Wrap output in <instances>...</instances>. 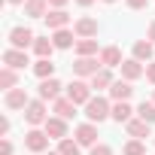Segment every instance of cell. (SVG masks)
Listing matches in <instances>:
<instances>
[{
    "label": "cell",
    "mask_w": 155,
    "mask_h": 155,
    "mask_svg": "<svg viewBox=\"0 0 155 155\" xmlns=\"http://www.w3.org/2000/svg\"><path fill=\"white\" fill-rule=\"evenodd\" d=\"M15 82H18V76H15V70H12V67H3V70H0V88L12 91V88H18Z\"/></svg>",
    "instance_id": "23"
},
{
    "label": "cell",
    "mask_w": 155,
    "mask_h": 155,
    "mask_svg": "<svg viewBox=\"0 0 155 155\" xmlns=\"http://www.w3.org/2000/svg\"><path fill=\"white\" fill-rule=\"evenodd\" d=\"M137 116H140L143 122H149V125H155V101H143V104L137 107Z\"/></svg>",
    "instance_id": "26"
},
{
    "label": "cell",
    "mask_w": 155,
    "mask_h": 155,
    "mask_svg": "<svg viewBox=\"0 0 155 155\" xmlns=\"http://www.w3.org/2000/svg\"><path fill=\"white\" fill-rule=\"evenodd\" d=\"M125 128H128V134H131L134 140H143V137H152V125H149V122H143V119H131V122H128Z\"/></svg>",
    "instance_id": "15"
},
{
    "label": "cell",
    "mask_w": 155,
    "mask_h": 155,
    "mask_svg": "<svg viewBox=\"0 0 155 155\" xmlns=\"http://www.w3.org/2000/svg\"><path fill=\"white\" fill-rule=\"evenodd\" d=\"M49 140H52V137H49L46 131H28V134H25V146H28L31 152H37V155L49 146Z\"/></svg>",
    "instance_id": "6"
},
{
    "label": "cell",
    "mask_w": 155,
    "mask_h": 155,
    "mask_svg": "<svg viewBox=\"0 0 155 155\" xmlns=\"http://www.w3.org/2000/svg\"><path fill=\"white\" fill-rule=\"evenodd\" d=\"M76 3H79V6H91V3H94V0H76Z\"/></svg>",
    "instance_id": "38"
},
{
    "label": "cell",
    "mask_w": 155,
    "mask_h": 155,
    "mask_svg": "<svg viewBox=\"0 0 155 155\" xmlns=\"http://www.w3.org/2000/svg\"><path fill=\"white\" fill-rule=\"evenodd\" d=\"M34 52H37L40 58H52V52H55V43H52V40H46V37H37V43H34Z\"/></svg>",
    "instance_id": "25"
},
{
    "label": "cell",
    "mask_w": 155,
    "mask_h": 155,
    "mask_svg": "<svg viewBox=\"0 0 155 155\" xmlns=\"http://www.w3.org/2000/svg\"><path fill=\"white\" fill-rule=\"evenodd\" d=\"M73 31H76L79 40H94V37H97V21H94V18H76Z\"/></svg>",
    "instance_id": "7"
},
{
    "label": "cell",
    "mask_w": 155,
    "mask_h": 155,
    "mask_svg": "<svg viewBox=\"0 0 155 155\" xmlns=\"http://www.w3.org/2000/svg\"><path fill=\"white\" fill-rule=\"evenodd\" d=\"M61 88H64V85L55 79V76H52V79H43V82H40V101H58Z\"/></svg>",
    "instance_id": "11"
},
{
    "label": "cell",
    "mask_w": 155,
    "mask_h": 155,
    "mask_svg": "<svg viewBox=\"0 0 155 155\" xmlns=\"http://www.w3.org/2000/svg\"><path fill=\"white\" fill-rule=\"evenodd\" d=\"M122 152H125V155H146V146H143L140 140H128Z\"/></svg>",
    "instance_id": "30"
},
{
    "label": "cell",
    "mask_w": 155,
    "mask_h": 155,
    "mask_svg": "<svg viewBox=\"0 0 155 155\" xmlns=\"http://www.w3.org/2000/svg\"><path fill=\"white\" fill-rule=\"evenodd\" d=\"M104 3H116V0H104Z\"/></svg>",
    "instance_id": "40"
},
{
    "label": "cell",
    "mask_w": 155,
    "mask_h": 155,
    "mask_svg": "<svg viewBox=\"0 0 155 155\" xmlns=\"http://www.w3.org/2000/svg\"><path fill=\"white\" fill-rule=\"evenodd\" d=\"M67 97L79 107V104H88L91 101V82H82V79H73L67 85Z\"/></svg>",
    "instance_id": "2"
},
{
    "label": "cell",
    "mask_w": 155,
    "mask_h": 155,
    "mask_svg": "<svg viewBox=\"0 0 155 155\" xmlns=\"http://www.w3.org/2000/svg\"><path fill=\"white\" fill-rule=\"evenodd\" d=\"M101 70H104L101 58H76V61H73V73H76V76H88V79H91V76L101 73Z\"/></svg>",
    "instance_id": "3"
},
{
    "label": "cell",
    "mask_w": 155,
    "mask_h": 155,
    "mask_svg": "<svg viewBox=\"0 0 155 155\" xmlns=\"http://www.w3.org/2000/svg\"><path fill=\"white\" fill-rule=\"evenodd\" d=\"M9 134V119H0V137Z\"/></svg>",
    "instance_id": "35"
},
{
    "label": "cell",
    "mask_w": 155,
    "mask_h": 155,
    "mask_svg": "<svg viewBox=\"0 0 155 155\" xmlns=\"http://www.w3.org/2000/svg\"><path fill=\"white\" fill-rule=\"evenodd\" d=\"M85 116H88V122H104V119H110L113 116V107H110V101L107 97H91L88 104H85Z\"/></svg>",
    "instance_id": "1"
},
{
    "label": "cell",
    "mask_w": 155,
    "mask_h": 155,
    "mask_svg": "<svg viewBox=\"0 0 155 155\" xmlns=\"http://www.w3.org/2000/svg\"><path fill=\"white\" fill-rule=\"evenodd\" d=\"M34 73L40 76V82H43V79H52V76H55V64H52V58H40V61L34 64Z\"/></svg>",
    "instance_id": "21"
},
{
    "label": "cell",
    "mask_w": 155,
    "mask_h": 155,
    "mask_svg": "<svg viewBox=\"0 0 155 155\" xmlns=\"http://www.w3.org/2000/svg\"><path fill=\"white\" fill-rule=\"evenodd\" d=\"M101 64L110 70V67H122V52L116 49V46H107L104 52H101Z\"/></svg>",
    "instance_id": "18"
},
{
    "label": "cell",
    "mask_w": 155,
    "mask_h": 155,
    "mask_svg": "<svg viewBox=\"0 0 155 155\" xmlns=\"http://www.w3.org/2000/svg\"><path fill=\"white\" fill-rule=\"evenodd\" d=\"M52 155H61V152H52Z\"/></svg>",
    "instance_id": "41"
},
{
    "label": "cell",
    "mask_w": 155,
    "mask_h": 155,
    "mask_svg": "<svg viewBox=\"0 0 155 155\" xmlns=\"http://www.w3.org/2000/svg\"><path fill=\"white\" fill-rule=\"evenodd\" d=\"M55 113H58V119L67 122V119L76 116V104H73L70 97H58V101H55Z\"/></svg>",
    "instance_id": "19"
},
{
    "label": "cell",
    "mask_w": 155,
    "mask_h": 155,
    "mask_svg": "<svg viewBox=\"0 0 155 155\" xmlns=\"http://www.w3.org/2000/svg\"><path fill=\"white\" fill-rule=\"evenodd\" d=\"M58 152H61V155H79V143L67 137V140H61V143H58Z\"/></svg>",
    "instance_id": "29"
},
{
    "label": "cell",
    "mask_w": 155,
    "mask_h": 155,
    "mask_svg": "<svg viewBox=\"0 0 155 155\" xmlns=\"http://www.w3.org/2000/svg\"><path fill=\"white\" fill-rule=\"evenodd\" d=\"M67 25H70V15L64 9H49V15H46V28L49 31H64Z\"/></svg>",
    "instance_id": "12"
},
{
    "label": "cell",
    "mask_w": 155,
    "mask_h": 155,
    "mask_svg": "<svg viewBox=\"0 0 155 155\" xmlns=\"http://www.w3.org/2000/svg\"><path fill=\"white\" fill-rule=\"evenodd\" d=\"M25 15H31V18H46V15H49V0H25Z\"/></svg>",
    "instance_id": "16"
},
{
    "label": "cell",
    "mask_w": 155,
    "mask_h": 155,
    "mask_svg": "<svg viewBox=\"0 0 155 155\" xmlns=\"http://www.w3.org/2000/svg\"><path fill=\"white\" fill-rule=\"evenodd\" d=\"M25 119L28 125H46L49 116H46V101H31L28 110H25Z\"/></svg>",
    "instance_id": "5"
},
{
    "label": "cell",
    "mask_w": 155,
    "mask_h": 155,
    "mask_svg": "<svg viewBox=\"0 0 155 155\" xmlns=\"http://www.w3.org/2000/svg\"><path fill=\"white\" fill-rule=\"evenodd\" d=\"M152 52H155V43H149V40H140V43H134V58L143 64V61H152Z\"/></svg>",
    "instance_id": "20"
},
{
    "label": "cell",
    "mask_w": 155,
    "mask_h": 155,
    "mask_svg": "<svg viewBox=\"0 0 155 155\" xmlns=\"http://www.w3.org/2000/svg\"><path fill=\"white\" fill-rule=\"evenodd\" d=\"M76 55L79 58H94L97 55V40H76Z\"/></svg>",
    "instance_id": "22"
},
{
    "label": "cell",
    "mask_w": 155,
    "mask_h": 155,
    "mask_svg": "<svg viewBox=\"0 0 155 155\" xmlns=\"http://www.w3.org/2000/svg\"><path fill=\"white\" fill-rule=\"evenodd\" d=\"M49 6H52V9H64V6H67V0H49Z\"/></svg>",
    "instance_id": "36"
},
{
    "label": "cell",
    "mask_w": 155,
    "mask_h": 155,
    "mask_svg": "<svg viewBox=\"0 0 155 155\" xmlns=\"http://www.w3.org/2000/svg\"><path fill=\"white\" fill-rule=\"evenodd\" d=\"M28 91L25 88H12V91H6V110H28Z\"/></svg>",
    "instance_id": "13"
},
{
    "label": "cell",
    "mask_w": 155,
    "mask_h": 155,
    "mask_svg": "<svg viewBox=\"0 0 155 155\" xmlns=\"http://www.w3.org/2000/svg\"><path fill=\"white\" fill-rule=\"evenodd\" d=\"M146 79L155 85V61H149V64H146Z\"/></svg>",
    "instance_id": "32"
},
{
    "label": "cell",
    "mask_w": 155,
    "mask_h": 155,
    "mask_svg": "<svg viewBox=\"0 0 155 155\" xmlns=\"http://www.w3.org/2000/svg\"><path fill=\"white\" fill-rule=\"evenodd\" d=\"M9 43H12V49H28V46H34L37 43V37H34V31L31 28H12L9 31Z\"/></svg>",
    "instance_id": "4"
},
{
    "label": "cell",
    "mask_w": 155,
    "mask_h": 155,
    "mask_svg": "<svg viewBox=\"0 0 155 155\" xmlns=\"http://www.w3.org/2000/svg\"><path fill=\"white\" fill-rule=\"evenodd\" d=\"M0 155H12V143L9 140H0Z\"/></svg>",
    "instance_id": "33"
},
{
    "label": "cell",
    "mask_w": 155,
    "mask_h": 155,
    "mask_svg": "<svg viewBox=\"0 0 155 155\" xmlns=\"http://www.w3.org/2000/svg\"><path fill=\"white\" fill-rule=\"evenodd\" d=\"M125 3H128V6H131V9H143V6H146V3H149V0H125Z\"/></svg>",
    "instance_id": "34"
},
{
    "label": "cell",
    "mask_w": 155,
    "mask_h": 155,
    "mask_svg": "<svg viewBox=\"0 0 155 155\" xmlns=\"http://www.w3.org/2000/svg\"><path fill=\"white\" fill-rule=\"evenodd\" d=\"M52 43H55V49H70L73 46V34L64 28V31H55L52 34Z\"/></svg>",
    "instance_id": "24"
},
{
    "label": "cell",
    "mask_w": 155,
    "mask_h": 155,
    "mask_svg": "<svg viewBox=\"0 0 155 155\" xmlns=\"http://www.w3.org/2000/svg\"><path fill=\"white\" fill-rule=\"evenodd\" d=\"M131 113H134V110H131L128 104H116V107H113V119H116L119 125H122V122L128 125V122H131Z\"/></svg>",
    "instance_id": "28"
},
{
    "label": "cell",
    "mask_w": 155,
    "mask_h": 155,
    "mask_svg": "<svg viewBox=\"0 0 155 155\" xmlns=\"http://www.w3.org/2000/svg\"><path fill=\"white\" fill-rule=\"evenodd\" d=\"M110 85H113V76H110V70H107V67H104L101 73H94V76H91V88H97V91H101V88H110Z\"/></svg>",
    "instance_id": "27"
},
{
    "label": "cell",
    "mask_w": 155,
    "mask_h": 155,
    "mask_svg": "<svg viewBox=\"0 0 155 155\" xmlns=\"http://www.w3.org/2000/svg\"><path fill=\"white\" fill-rule=\"evenodd\" d=\"M91 155H113V149L107 143H97V146H91Z\"/></svg>",
    "instance_id": "31"
},
{
    "label": "cell",
    "mask_w": 155,
    "mask_h": 155,
    "mask_svg": "<svg viewBox=\"0 0 155 155\" xmlns=\"http://www.w3.org/2000/svg\"><path fill=\"white\" fill-rule=\"evenodd\" d=\"M6 3H12V6H18V3H25V0H6Z\"/></svg>",
    "instance_id": "39"
},
{
    "label": "cell",
    "mask_w": 155,
    "mask_h": 155,
    "mask_svg": "<svg viewBox=\"0 0 155 155\" xmlns=\"http://www.w3.org/2000/svg\"><path fill=\"white\" fill-rule=\"evenodd\" d=\"M3 64L12 67V70H18V67H25V64H31V61H28V55H25L21 49H6V52H3Z\"/></svg>",
    "instance_id": "17"
},
{
    "label": "cell",
    "mask_w": 155,
    "mask_h": 155,
    "mask_svg": "<svg viewBox=\"0 0 155 155\" xmlns=\"http://www.w3.org/2000/svg\"><path fill=\"white\" fill-rule=\"evenodd\" d=\"M122 76L128 82H134V79H140V76H146V67L137 58H128V61H122Z\"/></svg>",
    "instance_id": "10"
},
{
    "label": "cell",
    "mask_w": 155,
    "mask_h": 155,
    "mask_svg": "<svg viewBox=\"0 0 155 155\" xmlns=\"http://www.w3.org/2000/svg\"><path fill=\"white\" fill-rule=\"evenodd\" d=\"M149 43H155V21L149 25Z\"/></svg>",
    "instance_id": "37"
},
{
    "label": "cell",
    "mask_w": 155,
    "mask_h": 155,
    "mask_svg": "<svg viewBox=\"0 0 155 155\" xmlns=\"http://www.w3.org/2000/svg\"><path fill=\"white\" fill-rule=\"evenodd\" d=\"M134 94V88H131V82L128 79H119V82H113L110 85V97L116 101V104H128V97Z\"/></svg>",
    "instance_id": "9"
},
{
    "label": "cell",
    "mask_w": 155,
    "mask_h": 155,
    "mask_svg": "<svg viewBox=\"0 0 155 155\" xmlns=\"http://www.w3.org/2000/svg\"><path fill=\"white\" fill-rule=\"evenodd\" d=\"M43 128H46V134H49L52 140H58V143H61V140H67V122H64V119H58V116H55V119H49Z\"/></svg>",
    "instance_id": "14"
},
{
    "label": "cell",
    "mask_w": 155,
    "mask_h": 155,
    "mask_svg": "<svg viewBox=\"0 0 155 155\" xmlns=\"http://www.w3.org/2000/svg\"><path fill=\"white\" fill-rule=\"evenodd\" d=\"M76 143H79V146H97V128L88 122V125H79V128H76Z\"/></svg>",
    "instance_id": "8"
}]
</instances>
